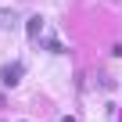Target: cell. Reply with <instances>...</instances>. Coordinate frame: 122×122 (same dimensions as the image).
I'll return each mask as SVG.
<instances>
[{
  "label": "cell",
  "mask_w": 122,
  "mask_h": 122,
  "mask_svg": "<svg viewBox=\"0 0 122 122\" xmlns=\"http://www.w3.org/2000/svg\"><path fill=\"white\" fill-rule=\"evenodd\" d=\"M22 65H18V61H11V65H4V68H0V83H4V86H18L22 83Z\"/></svg>",
  "instance_id": "6da1fadb"
},
{
  "label": "cell",
  "mask_w": 122,
  "mask_h": 122,
  "mask_svg": "<svg viewBox=\"0 0 122 122\" xmlns=\"http://www.w3.org/2000/svg\"><path fill=\"white\" fill-rule=\"evenodd\" d=\"M40 32H43V18L32 15V18H29V36H40Z\"/></svg>",
  "instance_id": "7a4b0ae2"
},
{
  "label": "cell",
  "mask_w": 122,
  "mask_h": 122,
  "mask_svg": "<svg viewBox=\"0 0 122 122\" xmlns=\"http://www.w3.org/2000/svg\"><path fill=\"white\" fill-rule=\"evenodd\" d=\"M18 25V15L15 11H4V29H15Z\"/></svg>",
  "instance_id": "3957f363"
},
{
  "label": "cell",
  "mask_w": 122,
  "mask_h": 122,
  "mask_svg": "<svg viewBox=\"0 0 122 122\" xmlns=\"http://www.w3.org/2000/svg\"><path fill=\"white\" fill-rule=\"evenodd\" d=\"M43 47H47V50H61V43H57V36H43Z\"/></svg>",
  "instance_id": "277c9868"
}]
</instances>
